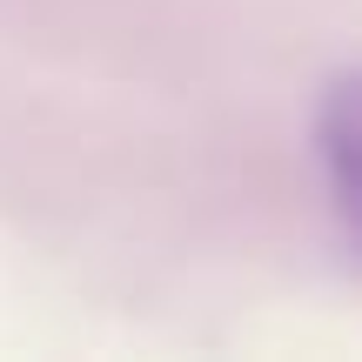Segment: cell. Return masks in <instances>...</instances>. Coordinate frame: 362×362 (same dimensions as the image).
I'll return each instance as SVG.
<instances>
[{"instance_id": "1", "label": "cell", "mask_w": 362, "mask_h": 362, "mask_svg": "<svg viewBox=\"0 0 362 362\" xmlns=\"http://www.w3.org/2000/svg\"><path fill=\"white\" fill-rule=\"evenodd\" d=\"M315 148H322V175H329V194H336V208H342V228H349L356 248H362V67L342 74L336 88L322 94Z\"/></svg>"}]
</instances>
